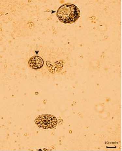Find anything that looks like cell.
Masks as SVG:
<instances>
[{
  "label": "cell",
  "instance_id": "6da1fadb",
  "mask_svg": "<svg viewBox=\"0 0 122 151\" xmlns=\"http://www.w3.org/2000/svg\"><path fill=\"white\" fill-rule=\"evenodd\" d=\"M58 19L65 24H71L75 22L80 16V12L75 5L65 4L60 6L57 12Z\"/></svg>",
  "mask_w": 122,
  "mask_h": 151
},
{
  "label": "cell",
  "instance_id": "7a4b0ae2",
  "mask_svg": "<svg viewBox=\"0 0 122 151\" xmlns=\"http://www.w3.org/2000/svg\"><path fill=\"white\" fill-rule=\"evenodd\" d=\"M35 122L39 128L45 129L54 128L57 122L56 118L50 114L41 115L37 117Z\"/></svg>",
  "mask_w": 122,
  "mask_h": 151
},
{
  "label": "cell",
  "instance_id": "3957f363",
  "mask_svg": "<svg viewBox=\"0 0 122 151\" xmlns=\"http://www.w3.org/2000/svg\"><path fill=\"white\" fill-rule=\"evenodd\" d=\"M44 61L41 57L38 56H33L30 58L29 61V67L34 69H38L42 67Z\"/></svg>",
  "mask_w": 122,
  "mask_h": 151
}]
</instances>
